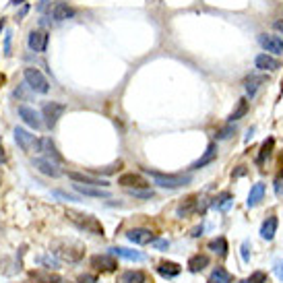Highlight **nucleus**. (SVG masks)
Returning a JSON list of instances; mask_svg holds the SVG:
<instances>
[{"instance_id":"ea45409f","label":"nucleus","mask_w":283,"mask_h":283,"mask_svg":"<svg viewBox=\"0 0 283 283\" xmlns=\"http://www.w3.org/2000/svg\"><path fill=\"white\" fill-rule=\"evenodd\" d=\"M281 192H283V178L277 176V178H275V194L281 196Z\"/></svg>"},{"instance_id":"a19ab883","label":"nucleus","mask_w":283,"mask_h":283,"mask_svg":"<svg viewBox=\"0 0 283 283\" xmlns=\"http://www.w3.org/2000/svg\"><path fill=\"white\" fill-rule=\"evenodd\" d=\"M54 194H56V196H60V198H64V201H79L77 196H73V194H66V192H62V190H54Z\"/></svg>"},{"instance_id":"ddd939ff","label":"nucleus","mask_w":283,"mask_h":283,"mask_svg":"<svg viewBox=\"0 0 283 283\" xmlns=\"http://www.w3.org/2000/svg\"><path fill=\"white\" fill-rule=\"evenodd\" d=\"M217 151H219V149H217V143H209V147L205 149V153L190 165V170H201V168H205V165L213 163L215 159H217Z\"/></svg>"},{"instance_id":"473e14b6","label":"nucleus","mask_w":283,"mask_h":283,"mask_svg":"<svg viewBox=\"0 0 283 283\" xmlns=\"http://www.w3.org/2000/svg\"><path fill=\"white\" fill-rule=\"evenodd\" d=\"M145 281H147V275L141 269H132L122 275V283H145Z\"/></svg>"},{"instance_id":"7ed1b4c3","label":"nucleus","mask_w":283,"mask_h":283,"mask_svg":"<svg viewBox=\"0 0 283 283\" xmlns=\"http://www.w3.org/2000/svg\"><path fill=\"white\" fill-rule=\"evenodd\" d=\"M52 252L60 258V260H66V262H79L85 254L81 244H75V242H56L52 246Z\"/></svg>"},{"instance_id":"09e8293b","label":"nucleus","mask_w":283,"mask_h":283,"mask_svg":"<svg viewBox=\"0 0 283 283\" xmlns=\"http://www.w3.org/2000/svg\"><path fill=\"white\" fill-rule=\"evenodd\" d=\"M3 83H5V75H3V73H0V85H3Z\"/></svg>"},{"instance_id":"3c124183","label":"nucleus","mask_w":283,"mask_h":283,"mask_svg":"<svg viewBox=\"0 0 283 283\" xmlns=\"http://www.w3.org/2000/svg\"><path fill=\"white\" fill-rule=\"evenodd\" d=\"M5 157V151H3V147H0V159H3Z\"/></svg>"},{"instance_id":"5fc2aeb1","label":"nucleus","mask_w":283,"mask_h":283,"mask_svg":"<svg viewBox=\"0 0 283 283\" xmlns=\"http://www.w3.org/2000/svg\"><path fill=\"white\" fill-rule=\"evenodd\" d=\"M207 283H215V281H211V279H209V281H207Z\"/></svg>"},{"instance_id":"cd10ccee","label":"nucleus","mask_w":283,"mask_h":283,"mask_svg":"<svg viewBox=\"0 0 283 283\" xmlns=\"http://www.w3.org/2000/svg\"><path fill=\"white\" fill-rule=\"evenodd\" d=\"M77 192L85 194V196H93V198H110V192L108 190H102L97 186H83V184H75Z\"/></svg>"},{"instance_id":"e433bc0d","label":"nucleus","mask_w":283,"mask_h":283,"mask_svg":"<svg viewBox=\"0 0 283 283\" xmlns=\"http://www.w3.org/2000/svg\"><path fill=\"white\" fill-rule=\"evenodd\" d=\"M273 271H275L277 279H279V281H283V260H281V258H277V260L273 262Z\"/></svg>"},{"instance_id":"1a4fd4ad","label":"nucleus","mask_w":283,"mask_h":283,"mask_svg":"<svg viewBox=\"0 0 283 283\" xmlns=\"http://www.w3.org/2000/svg\"><path fill=\"white\" fill-rule=\"evenodd\" d=\"M126 238L132 242V244H139V246H145V244H153L155 242V234L151 229L147 227H132L126 231Z\"/></svg>"},{"instance_id":"6ab92c4d","label":"nucleus","mask_w":283,"mask_h":283,"mask_svg":"<svg viewBox=\"0 0 283 283\" xmlns=\"http://www.w3.org/2000/svg\"><path fill=\"white\" fill-rule=\"evenodd\" d=\"M267 83V77L264 75H250V77H246L244 79V89H246V93H248V97H254L256 95V91L260 89V85H264Z\"/></svg>"},{"instance_id":"5701e85b","label":"nucleus","mask_w":283,"mask_h":283,"mask_svg":"<svg viewBox=\"0 0 283 283\" xmlns=\"http://www.w3.org/2000/svg\"><path fill=\"white\" fill-rule=\"evenodd\" d=\"M207 248H209L211 252L217 254V256H221V258H225V256H227V252H229V244H227V240H225L223 236H217V238L209 240Z\"/></svg>"},{"instance_id":"72a5a7b5","label":"nucleus","mask_w":283,"mask_h":283,"mask_svg":"<svg viewBox=\"0 0 283 283\" xmlns=\"http://www.w3.org/2000/svg\"><path fill=\"white\" fill-rule=\"evenodd\" d=\"M231 135H236V126L234 124H225V126H221L217 132H215V141H227Z\"/></svg>"},{"instance_id":"aec40b11","label":"nucleus","mask_w":283,"mask_h":283,"mask_svg":"<svg viewBox=\"0 0 283 283\" xmlns=\"http://www.w3.org/2000/svg\"><path fill=\"white\" fill-rule=\"evenodd\" d=\"M33 168H38L42 174H46L50 178H58L60 176L58 165L54 161H50V159H33Z\"/></svg>"},{"instance_id":"603ef678","label":"nucleus","mask_w":283,"mask_h":283,"mask_svg":"<svg viewBox=\"0 0 283 283\" xmlns=\"http://www.w3.org/2000/svg\"><path fill=\"white\" fill-rule=\"evenodd\" d=\"M238 283H248V279H242V281H238Z\"/></svg>"},{"instance_id":"c9c22d12","label":"nucleus","mask_w":283,"mask_h":283,"mask_svg":"<svg viewBox=\"0 0 283 283\" xmlns=\"http://www.w3.org/2000/svg\"><path fill=\"white\" fill-rule=\"evenodd\" d=\"M120 165H122V161H116V163H112V165H108V168H99L97 170V174H114L116 170H120Z\"/></svg>"},{"instance_id":"8fccbe9b","label":"nucleus","mask_w":283,"mask_h":283,"mask_svg":"<svg viewBox=\"0 0 283 283\" xmlns=\"http://www.w3.org/2000/svg\"><path fill=\"white\" fill-rule=\"evenodd\" d=\"M3 27H5V19H0V31H3Z\"/></svg>"},{"instance_id":"2f4dec72","label":"nucleus","mask_w":283,"mask_h":283,"mask_svg":"<svg viewBox=\"0 0 283 283\" xmlns=\"http://www.w3.org/2000/svg\"><path fill=\"white\" fill-rule=\"evenodd\" d=\"M31 277L36 279L38 283H60V281H62L60 275H56V273H52V271H33Z\"/></svg>"},{"instance_id":"6e6552de","label":"nucleus","mask_w":283,"mask_h":283,"mask_svg":"<svg viewBox=\"0 0 283 283\" xmlns=\"http://www.w3.org/2000/svg\"><path fill=\"white\" fill-rule=\"evenodd\" d=\"M89 264H91L95 271H99V273H112V271L118 269V262H116V258L110 252L108 254H95V256H91Z\"/></svg>"},{"instance_id":"4468645a","label":"nucleus","mask_w":283,"mask_h":283,"mask_svg":"<svg viewBox=\"0 0 283 283\" xmlns=\"http://www.w3.org/2000/svg\"><path fill=\"white\" fill-rule=\"evenodd\" d=\"M19 116L23 118V122L27 124V126H31V128H36V130H40L42 128V118H40V114L33 110V108H29V106H19Z\"/></svg>"},{"instance_id":"c03bdc74","label":"nucleus","mask_w":283,"mask_h":283,"mask_svg":"<svg viewBox=\"0 0 283 283\" xmlns=\"http://www.w3.org/2000/svg\"><path fill=\"white\" fill-rule=\"evenodd\" d=\"M9 48H11V33H7V38H5V54H11Z\"/></svg>"},{"instance_id":"f03ea898","label":"nucleus","mask_w":283,"mask_h":283,"mask_svg":"<svg viewBox=\"0 0 283 283\" xmlns=\"http://www.w3.org/2000/svg\"><path fill=\"white\" fill-rule=\"evenodd\" d=\"M149 176L155 180V184L161 186V188H168V190H176V188H182V186H188L190 184V176H182V174H159V172H153V170H145Z\"/></svg>"},{"instance_id":"79ce46f5","label":"nucleus","mask_w":283,"mask_h":283,"mask_svg":"<svg viewBox=\"0 0 283 283\" xmlns=\"http://www.w3.org/2000/svg\"><path fill=\"white\" fill-rule=\"evenodd\" d=\"M153 244H155V248H159V250H165V248H170V242H168V240H155Z\"/></svg>"},{"instance_id":"de8ad7c7","label":"nucleus","mask_w":283,"mask_h":283,"mask_svg":"<svg viewBox=\"0 0 283 283\" xmlns=\"http://www.w3.org/2000/svg\"><path fill=\"white\" fill-rule=\"evenodd\" d=\"M23 3H25V0H11L13 7H19V5H23Z\"/></svg>"},{"instance_id":"f8f14e48","label":"nucleus","mask_w":283,"mask_h":283,"mask_svg":"<svg viewBox=\"0 0 283 283\" xmlns=\"http://www.w3.org/2000/svg\"><path fill=\"white\" fill-rule=\"evenodd\" d=\"M69 178L75 180L77 184H83V186H97V188L110 186V182H108V180L95 178V176H89V174H81V172H69Z\"/></svg>"},{"instance_id":"f257e3e1","label":"nucleus","mask_w":283,"mask_h":283,"mask_svg":"<svg viewBox=\"0 0 283 283\" xmlns=\"http://www.w3.org/2000/svg\"><path fill=\"white\" fill-rule=\"evenodd\" d=\"M66 219H69L77 229L85 231V234H91V236H104V225L97 217L93 215H87V213H79V211H66Z\"/></svg>"},{"instance_id":"a18cd8bd","label":"nucleus","mask_w":283,"mask_h":283,"mask_svg":"<svg viewBox=\"0 0 283 283\" xmlns=\"http://www.w3.org/2000/svg\"><path fill=\"white\" fill-rule=\"evenodd\" d=\"M79 281H81V283H95V279H93V277H89V275H85V277H81Z\"/></svg>"},{"instance_id":"49530a36","label":"nucleus","mask_w":283,"mask_h":283,"mask_svg":"<svg viewBox=\"0 0 283 283\" xmlns=\"http://www.w3.org/2000/svg\"><path fill=\"white\" fill-rule=\"evenodd\" d=\"M275 29L277 31H283V21H275Z\"/></svg>"},{"instance_id":"bb28decb","label":"nucleus","mask_w":283,"mask_h":283,"mask_svg":"<svg viewBox=\"0 0 283 283\" xmlns=\"http://www.w3.org/2000/svg\"><path fill=\"white\" fill-rule=\"evenodd\" d=\"M264 190H267V186L262 184V182H256V184L250 188V192H248V201H246V205L248 207H256L262 198H264Z\"/></svg>"},{"instance_id":"37998d69","label":"nucleus","mask_w":283,"mask_h":283,"mask_svg":"<svg viewBox=\"0 0 283 283\" xmlns=\"http://www.w3.org/2000/svg\"><path fill=\"white\" fill-rule=\"evenodd\" d=\"M203 229H205L203 225H198V227H194V229H192V234H190V236H192V238H198V236H203Z\"/></svg>"},{"instance_id":"dca6fc26","label":"nucleus","mask_w":283,"mask_h":283,"mask_svg":"<svg viewBox=\"0 0 283 283\" xmlns=\"http://www.w3.org/2000/svg\"><path fill=\"white\" fill-rule=\"evenodd\" d=\"M50 15H52L54 21H69L75 17V9L69 7L66 3H56L52 9H50Z\"/></svg>"},{"instance_id":"c756f323","label":"nucleus","mask_w":283,"mask_h":283,"mask_svg":"<svg viewBox=\"0 0 283 283\" xmlns=\"http://www.w3.org/2000/svg\"><path fill=\"white\" fill-rule=\"evenodd\" d=\"M273 147H275V139H273V137H269L267 141H264V143L260 145V149H258V157H256V163H258V165H262V163H264V159L271 157Z\"/></svg>"},{"instance_id":"7c9ffc66","label":"nucleus","mask_w":283,"mask_h":283,"mask_svg":"<svg viewBox=\"0 0 283 283\" xmlns=\"http://www.w3.org/2000/svg\"><path fill=\"white\" fill-rule=\"evenodd\" d=\"M209 279L215 281V283H231V281H234V275H231L225 267H215Z\"/></svg>"},{"instance_id":"58836bf2","label":"nucleus","mask_w":283,"mask_h":283,"mask_svg":"<svg viewBox=\"0 0 283 283\" xmlns=\"http://www.w3.org/2000/svg\"><path fill=\"white\" fill-rule=\"evenodd\" d=\"M130 194L132 196H139V198H151L153 196L151 190H130Z\"/></svg>"},{"instance_id":"0eeeda50","label":"nucleus","mask_w":283,"mask_h":283,"mask_svg":"<svg viewBox=\"0 0 283 283\" xmlns=\"http://www.w3.org/2000/svg\"><path fill=\"white\" fill-rule=\"evenodd\" d=\"M258 44L264 52L281 56L283 54V40L279 36H273V33H258Z\"/></svg>"},{"instance_id":"864d4df0","label":"nucleus","mask_w":283,"mask_h":283,"mask_svg":"<svg viewBox=\"0 0 283 283\" xmlns=\"http://www.w3.org/2000/svg\"><path fill=\"white\" fill-rule=\"evenodd\" d=\"M281 93H283V81H281Z\"/></svg>"},{"instance_id":"4c0bfd02","label":"nucleus","mask_w":283,"mask_h":283,"mask_svg":"<svg viewBox=\"0 0 283 283\" xmlns=\"http://www.w3.org/2000/svg\"><path fill=\"white\" fill-rule=\"evenodd\" d=\"M242 260L244 262H248V260H250V242H242Z\"/></svg>"},{"instance_id":"412c9836","label":"nucleus","mask_w":283,"mask_h":283,"mask_svg":"<svg viewBox=\"0 0 283 283\" xmlns=\"http://www.w3.org/2000/svg\"><path fill=\"white\" fill-rule=\"evenodd\" d=\"M110 254L112 256H118V258H126V260H145V256L139 250H130V248H124V246L110 248Z\"/></svg>"},{"instance_id":"9b49d317","label":"nucleus","mask_w":283,"mask_h":283,"mask_svg":"<svg viewBox=\"0 0 283 283\" xmlns=\"http://www.w3.org/2000/svg\"><path fill=\"white\" fill-rule=\"evenodd\" d=\"M118 184L128 188V190H143L149 186V182L141 176V174H135V172H130V174H124L118 178Z\"/></svg>"},{"instance_id":"b1692460","label":"nucleus","mask_w":283,"mask_h":283,"mask_svg":"<svg viewBox=\"0 0 283 283\" xmlns=\"http://www.w3.org/2000/svg\"><path fill=\"white\" fill-rule=\"evenodd\" d=\"M209 205H211L213 209H217V211H227L231 205H234V196H231V192L223 190V192H219L217 196H215Z\"/></svg>"},{"instance_id":"f3484780","label":"nucleus","mask_w":283,"mask_h":283,"mask_svg":"<svg viewBox=\"0 0 283 283\" xmlns=\"http://www.w3.org/2000/svg\"><path fill=\"white\" fill-rule=\"evenodd\" d=\"M196 198H198V196H188V198H184V201L178 205V209H176V215H178V217H188V215L201 211V207H198V201H196Z\"/></svg>"},{"instance_id":"f704fd0d","label":"nucleus","mask_w":283,"mask_h":283,"mask_svg":"<svg viewBox=\"0 0 283 283\" xmlns=\"http://www.w3.org/2000/svg\"><path fill=\"white\" fill-rule=\"evenodd\" d=\"M248 283H267V273L264 271H254L250 273V277H246Z\"/></svg>"},{"instance_id":"c85d7f7f","label":"nucleus","mask_w":283,"mask_h":283,"mask_svg":"<svg viewBox=\"0 0 283 283\" xmlns=\"http://www.w3.org/2000/svg\"><path fill=\"white\" fill-rule=\"evenodd\" d=\"M248 110H250V104H248V99H246V97H242L240 102H238V106H236V110L229 114V118H227V120H229L231 124L238 122L240 118H244V116L248 114Z\"/></svg>"},{"instance_id":"393cba45","label":"nucleus","mask_w":283,"mask_h":283,"mask_svg":"<svg viewBox=\"0 0 283 283\" xmlns=\"http://www.w3.org/2000/svg\"><path fill=\"white\" fill-rule=\"evenodd\" d=\"M42 151L46 153V157L50 161H54V163H62L64 161V157L58 153V149H56V145H54L52 139H42Z\"/></svg>"},{"instance_id":"a878e982","label":"nucleus","mask_w":283,"mask_h":283,"mask_svg":"<svg viewBox=\"0 0 283 283\" xmlns=\"http://www.w3.org/2000/svg\"><path fill=\"white\" fill-rule=\"evenodd\" d=\"M209 267V256L207 254H192L190 258H188V271L190 273H201V271H205Z\"/></svg>"},{"instance_id":"20e7f679","label":"nucleus","mask_w":283,"mask_h":283,"mask_svg":"<svg viewBox=\"0 0 283 283\" xmlns=\"http://www.w3.org/2000/svg\"><path fill=\"white\" fill-rule=\"evenodd\" d=\"M15 141L25 153H42V141L25 128H19V126L15 128Z\"/></svg>"},{"instance_id":"9d476101","label":"nucleus","mask_w":283,"mask_h":283,"mask_svg":"<svg viewBox=\"0 0 283 283\" xmlns=\"http://www.w3.org/2000/svg\"><path fill=\"white\" fill-rule=\"evenodd\" d=\"M48 42H50V36L44 29H33L29 33V40H27L29 48L33 50V52H40V54L48 50Z\"/></svg>"},{"instance_id":"4be33fe9","label":"nucleus","mask_w":283,"mask_h":283,"mask_svg":"<svg viewBox=\"0 0 283 283\" xmlns=\"http://www.w3.org/2000/svg\"><path fill=\"white\" fill-rule=\"evenodd\" d=\"M157 273L161 275V277H165V279H174V277H178L180 273H182V267L178 262H172V260H168V262H159L157 264Z\"/></svg>"},{"instance_id":"39448f33","label":"nucleus","mask_w":283,"mask_h":283,"mask_svg":"<svg viewBox=\"0 0 283 283\" xmlns=\"http://www.w3.org/2000/svg\"><path fill=\"white\" fill-rule=\"evenodd\" d=\"M25 83L36 91V93H48L50 91V83L48 79L44 77V73L40 69H36V66H29V69H25Z\"/></svg>"},{"instance_id":"2eb2a0df","label":"nucleus","mask_w":283,"mask_h":283,"mask_svg":"<svg viewBox=\"0 0 283 283\" xmlns=\"http://www.w3.org/2000/svg\"><path fill=\"white\" fill-rule=\"evenodd\" d=\"M254 64H256V69L258 71H269V73H273V71H279L281 69V62L277 60V58H273L271 54H258L256 58H254Z\"/></svg>"},{"instance_id":"423d86ee","label":"nucleus","mask_w":283,"mask_h":283,"mask_svg":"<svg viewBox=\"0 0 283 283\" xmlns=\"http://www.w3.org/2000/svg\"><path fill=\"white\" fill-rule=\"evenodd\" d=\"M64 112H66V106H64V104H58V102H48V104H44L42 116H44V120H46V126H48V128H54V126L58 124V120L62 118Z\"/></svg>"},{"instance_id":"a211bd4d","label":"nucleus","mask_w":283,"mask_h":283,"mask_svg":"<svg viewBox=\"0 0 283 283\" xmlns=\"http://www.w3.org/2000/svg\"><path fill=\"white\" fill-rule=\"evenodd\" d=\"M277 227H279V219L275 217V215H269V217L264 219L262 225H260V238L271 242L275 238V234H277Z\"/></svg>"}]
</instances>
